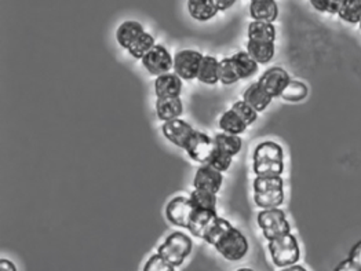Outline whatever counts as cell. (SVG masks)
<instances>
[{"mask_svg":"<svg viewBox=\"0 0 361 271\" xmlns=\"http://www.w3.org/2000/svg\"><path fill=\"white\" fill-rule=\"evenodd\" d=\"M226 260L238 262L243 259L248 252V241L243 236L240 230L232 225L218 237L212 245Z\"/></svg>","mask_w":361,"mask_h":271,"instance_id":"1","label":"cell"},{"mask_svg":"<svg viewBox=\"0 0 361 271\" xmlns=\"http://www.w3.org/2000/svg\"><path fill=\"white\" fill-rule=\"evenodd\" d=\"M192 246H193V244L189 239V236L180 233V232H176V233H171L166 239V241L159 246L157 253L164 260H167L170 265H173L174 267H178L183 263V260L190 255Z\"/></svg>","mask_w":361,"mask_h":271,"instance_id":"2","label":"cell"},{"mask_svg":"<svg viewBox=\"0 0 361 271\" xmlns=\"http://www.w3.org/2000/svg\"><path fill=\"white\" fill-rule=\"evenodd\" d=\"M271 260L277 267H288L300 260L301 251L297 239L290 233L268 244Z\"/></svg>","mask_w":361,"mask_h":271,"instance_id":"3","label":"cell"},{"mask_svg":"<svg viewBox=\"0 0 361 271\" xmlns=\"http://www.w3.org/2000/svg\"><path fill=\"white\" fill-rule=\"evenodd\" d=\"M257 220L268 241L280 239L291 233V226L286 218V213L279 208L259 212Z\"/></svg>","mask_w":361,"mask_h":271,"instance_id":"4","label":"cell"},{"mask_svg":"<svg viewBox=\"0 0 361 271\" xmlns=\"http://www.w3.org/2000/svg\"><path fill=\"white\" fill-rule=\"evenodd\" d=\"M204 56L196 50H180L174 56L173 69L182 80H195L197 79L200 65Z\"/></svg>","mask_w":361,"mask_h":271,"instance_id":"5","label":"cell"},{"mask_svg":"<svg viewBox=\"0 0 361 271\" xmlns=\"http://www.w3.org/2000/svg\"><path fill=\"white\" fill-rule=\"evenodd\" d=\"M144 68L151 73L152 76H161L170 73L174 58L169 53V50L161 44H154L151 51L141 60Z\"/></svg>","mask_w":361,"mask_h":271,"instance_id":"6","label":"cell"},{"mask_svg":"<svg viewBox=\"0 0 361 271\" xmlns=\"http://www.w3.org/2000/svg\"><path fill=\"white\" fill-rule=\"evenodd\" d=\"M216 146H215L214 138L211 139L207 134L195 131L186 144L185 151L193 161L200 163V164H207Z\"/></svg>","mask_w":361,"mask_h":271,"instance_id":"7","label":"cell"},{"mask_svg":"<svg viewBox=\"0 0 361 271\" xmlns=\"http://www.w3.org/2000/svg\"><path fill=\"white\" fill-rule=\"evenodd\" d=\"M193 211H195V206L192 204L190 198L178 196V197H174L167 204L166 218L171 225L188 229Z\"/></svg>","mask_w":361,"mask_h":271,"instance_id":"8","label":"cell"},{"mask_svg":"<svg viewBox=\"0 0 361 271\" xmlns=\"http://www.w3.org/2000/svg\"><path fill=\"white\" fill-rule=\"evenodd\" d=\"M290 82L291 79L288 73L280 66H273L271 69H268L258 80L259 86L267 91L271 98L281 96L283 91L286 90Z\"/></svg>","mask_w":361,"mask_h":271,"instance_id":"9","label":"cell"},{"mask_svg":"<svg viewBox=\"0 0 361 271\" xmlns=\"http://www.w3.org/2000/svg\"><path fill=\"white\" fill-rule=\"evenodd\" d=\"M161 131H163V135L173 145L178 146L180 149H185L188 141L190 139V137L196 130H193V127L189 122L176 119V120L166 121L161 127Z\"/></svg>","mask_w":361,"mask_h":271,"instance_id":"10","label":"cell"},{"mask_svg":"<svg viewBox=\"0 0 361 271\" xmlns=\"http://www.w3.org/2000/svg\"><path fill=\"white\" fill-rule=\"evenodd\" d=\"M222 183H224L222 172L214 170L209 164H203L196 171L193 186H195V189L206 190V191H211V193L216 194L221 190Z\"/></svg>","mask_w":361,"mask_h":271,"instance_id":"11","label":"cell"},{"mask_svg":"<svg viewBox=\"0 0 361 271\" xmlns=\"http://www.w3.org/2000/svg\"><path fill=\"white\" fill-rule=\"evenodd\" d=\"M182 91V79L176 73H166L156 77L154 92L157 98H177Z\"/></svg>","mask_w":361,"mask_h":271,"instance_id":"12","label":"cell"},{"mask_svg":"<svg viewBox=\"0 0 361 271\" xmlns=\"http://www.w3.org/2000/svg\"><path fill=\"white\" fill-rule=\"evenodd\" d=\"M250 15L254 21L273 24L279 17V6L276 0H254L250 6Z\"/></svg>","mask_w":361,"mask_h":271,"instance_id":"13","label":"cell"},{"mask_svg":"<svg viewBox=\"0 0 361 271\" xmlns=\"http://www.w3.org/2000/svg\"><path fill=\"white\" fill-rule=\"evenodd\" d=\"M183 112V105L180 96L177 98H157L156 99V115L161 121L180 119Z\"/></svg>","mask_w":361,"mask_h":271,"instance_id":"14","label":"cell"},{"mask_svg":"<svg viewBox=\"0 0 361 271\" xmlns=\"http://www.w3.org/2000/svg\"><path fill=\"white\" fill-rule=\"evenodd\" d=\"M218 218L216 211H209V210H200L195 207L193 215L190 218L188 230L190 232L192 236L203 239L206 230L209 229L211 223Z\"/></svg>","mask_w":361,"mask_h":271,"instance_id":"15","label":"cell"},{"mask_svg":"<svg viewBox=\"0 0 361 271\" xmlns=\"http://www.w3.org/2000/svg\"><path fill=\"white\" fill-rule=\"evenodd\" d=\"M271 95L264 90L259 83H254L251 84L247 90L243 92V101L247 102L251 108H254L258 113L264 112L271 102Z\"/></svg>","mask_w":361,"mask_h":271,"instance_id":"16","label":"cell"},{"mask_svg":"<svg viewBox=\"0 0 361 271\" xmlns=\"http://www.w3.org/2000/svg\"><path fill=\"white\" fill-rule=\"evenodd\" d=\"M186 6H188L189 15L193 20L200 23L210 21L211 18H214L219 11L214 0H188Z\"/></svg>","mask_w":361,"mask_h":271,"instance_id":"17","label":"cell"},{"mask_svg":"<svg viewBox=\"0 0 361 271\" xmlns=\"http://www.w3.org/2000/svg\"><path fill=\"white\" fill-rule=\"evenodd\" d=\"M145 32L144 27L137 21H126L116 30V39L121 47L128 50L130 46Z\"/></svg>","mask_w":361,"mask_h":271,"instance_id":"18","label":"cell"},{"mask_svg":"<svg viewBox=\"0 0 361 271\" xmlns=\"http://www.w3.org/2000/svg\"><path fill=\"white\" fill-rule=\"evenodd\" d=\"M274 43L273 42H247V53L258 63H268L274 57Z\"/></svg>","mask_w":361,"mask_h":271,"instance_id":"19","label":"cell"},{"mask_svg":"<svg viewBox=\"0 0 361 271\" xmlns=\"http://www.w3.org/2000/svg\"><path fill=\"white\" fill-rule=\"evenodd\" d=\"M284 153L279 144L267 141L259 144L254 151V163L262 161H283Z\"/></svg>","mask_w":361,"mask_h":271,"instance_id":"20","label":"cell"},{"mask_svg":"<svg viewBox=\"0 0 361 271\" xmlns=\"http://www.w3.org/2000/svg\"><path fill=\"white\" fill-rule=\"evenodd\" d=\"M233 61V65L238 70V75L240 80H245L252 77L257 70H258V62L252 60L247 51H239L233 57H231Z\"/></svg>","mask_w":361,"mask_h":271,"instance_id":"21","label":"cell"},{"mask_svg":"<svg viewBox=\"0 0 361 271\" xmlns=\"http://www.w3.org/2000/svg\"><path fill=\"white\" fill-rule=\"evenodd\" d=\"M218 66H219V61L216 60L215 57L204 56V58L202 61V65H200L197 80L200 83L209 84V86L216 84L219 82Z\"/></svg>","mask_w":361,"mask_h":271,"instance_id":"22","label":"cell"},{"mask_svg":"<svg viewBox=\"0 0 361 271\" xmlns=\"http://www.w3.org/2000/svg\"><path fill=\"white\" fill-rule=\"evenodd\" d=\"M248 40L255 42H273L276 40V28L271 23L252 21L248 25Z\"/></svg>","mask_w":361,"mask_h":271,"instance_id":"23","label":"cell"},{"mask_svg":"<svg viewBox=\"0 0 361 271\" xmlns=\"http://www.w3.org/2000/svg\"><path fill=\"white\" fill-rule=\"evenodd\" d=\"M218 125L222 130V132L232 134V135H241L248 127L244 121L241 120L240 116L238 113H235L232 109L225 112L221 116V119L218 121Z\"/></svg>","mask_w":361,"mask_h":271,"instance_id":"24","label":"cell"},{"mask_svg":"<svg viewBox=\"0 0 361 271\" xmlns=\"http://www.w3.org/2000/svg\"><path fill=\"white\" fill-rule=\"evenodd\" d=\"M254 201L262 210L279 208L284 201V191L283 189H274L264 193H254Z\"/></svg>","mask_w":361,"mask_h":271,"instance_id":"25","label":"cell"},{"mask_svg":"<svg viewBox=\"0 0 361 271\" xmlns=\"http://www.w3.org/2000/svg\"><path fill=\"white\" fill-rule=\"evenodd\" d=\"M214 142H215L216 148L226 151L231 156H236L241 151V146H243V141L239 135H232V134H226V132L216 134L214 137Z\"/></svg>","mask_w":361,"mask_h":271,"instance_id":"26","label":"cell"},{"mask_svg":"<svg viewBox=\"0 0 361 271\" xmlns=\"http://www.w3.org/2000/svg\"><path fill=\"white\" fill-rule=\"evenodd\" d=\"M192 204L196 208L200 210H209V211H216V194L206 191V190H199L195 189L190 196H189Z\"/></svg>","mask_w":361,"mask_h":271,"instance_id":"27","label":"cell"},{"mask_svg":"<svg viewBox=\"0 0 361 271\" xmlns=\"http://www.w3.org/2000/svg\"><path fill=\"white\" fill-rule=\"evenodd\" d=\"M153 46H154V39H153V36H152L151 33H148V32H144L131 46H130V49L127 50L134 58H137V60H142L149 51H151L152 49H153Z\"/></svg>","mask_w":361,"mask_h":271,"instance_id":"28","label":"cell"},{"mask_svg":"<svg viewBox=\"0 0 361 271\" xmlns=\"http://www.w3.org/2000/svg\"><path fill=\"white\" fill-rule=\"evenodd\" d=\"M338 15L349 24H360L361 0H343Z\"/></svg>","mask_w":361,"mask_h":271,"instance_id":"29","label":"cell"},{"mask_svg":"<svg viewBox=\"0 0 361 271\" xmlns=\"http://www.w3.org/2000/svg\"><path fill=\"white\" fill-rule=\"evenodd\" d=\"M218 77H219V83H222L225 86L235 84L240 80L232 58H224V60L219 61Z\"/></svg>","mask_w":361,"mask_h":271,"instance_id":"30","label":"cell"},{"mask_svg":"<svg viewBox=\"0 0 361 271\" xmlns=\"http://www.w3.org/2000/svg\"><path fill=\"white\" fill-rule=\"evenodd\" d=\"M252 171L257 177H281L284 171V163L283 161L254 163Z\"/></svg>","mask_w":361,"mask_h":271,"instance_id":"31","label":"cell"},{"mask_svg":"<svg viewBox=\"0 0 361 271\" xmlns=\"http://www.w3.org/2000/svg\"><path fill=\"white\" fill-rule=\"evenodd\" d=\"M307 86L298 80H291L286 90L283 91L281 98L288 102H300L307 96Z\"/></svg>","mask_w":361,"mask_h":271,"instance_id":"32","label":"cell"},{"mask_svg":"<svg viewBox=\"0 0 361 271\" xmlns=\"http://www.w3.org/2000/svg\"><path fill=\"white\" fill-rule=\"evenodd\" d=\"M232 161H233V156L228 154L226 151H221L219 148H215V151H212L210 160H209L207 164L212 167L214 170H216V171L224 174V172H226L231 168Z\"/></svg>","mask_w":361,"mask_h":271,"instance_id":"33","label":"cell"},{"mask_svg":"<svg viewBox=\"0 0 361 271\" xmlns=\"http://www.w3.org/2000/svg\"><path fill=\"white\" fill-rule=\"evenodd\" d=\"M229 226H231V223H229L226 219L218 216V218L211 223L210 226H209V229L206 230L203 240L207 242V244H210V245H214V242L218 240V237H219Z\"/></svg>","mask_w":361,"mask_h":271,"instance_id":"34","label":"cell"},{"mask_svg":"<svg viewBox=\"0 0 361 271\" xmlns=\"http://www.w3.org/2000/svg\"><path fill=\"white\" fill-rule=\"evenodd\" d=\"M284 182L281 177H257L254 181V193H264L274 189H283Z\"/></svg>","mask_w":361,"mask_h":271,"instance_id":"35","label":"cell"},{"mask_svg":"<svg viewBox=\"0 0 361 271\" xmlns=\"http://www.w3.org/2000/svg\"><path fill=\"white\" fill-rule=\"evenodd\" d=\"M235 113H238L241 118V120L244 121L247 125H251L254 124L257 119H258V112L251 108L247 102L244 101H238L233 103V106L231 108Z\"/></svg>","mask_w":361,"mask_h":271,"instance_id":"36","label":"cell"},{"mask_svg":"<svg viewBox=\"0 0 361 271\" xmlns=\"http://www.w3.org/2000/svg\"><path fill=\"white\" fill-rule=\"evenodd\" d=\"M342 3L343 0H310V4L313 6V8L327 14H338Z\"/></svg>","mask_w":361,"mask_h":271,"instance_id":"37","label":"cell"},{"mask_svg":"<svg viewBox=\"0 0 361 271\" xmlns=\"http://www.w3.org/2000/svg\"><path fill=\"white\" fill-rule=\"evenodd\" d=\"M142 271H176V267L164 260L159 253H154L148 259Z\"/></svg>","mask_w":361,"mask_h":271,"instance_id":"38","label":"cell"},{"mask_svg":"<svg viewBox=\"0 0 361 271\" xmlns=\"http://www.w3.org/2000/svg\"><path fill=\"white\" fill-rule=\"evenodd\" d=\"M353 263H356L361 269V241L357 242L353 245V248L349 252V258Z\"/></svg>","mask_w":361,"mask_h":271,"instance_id":"39","label":"cell"},{"mask_svg":"<svg viewBox=\"0 0 361 271\" xmlns=\"http://www.w3.org/2000/svg\"><path fill=\"white\" fill-rule=\"evenodd\" d=\"M334 271H361V269L356 263H353L350 259H346V260L341 262Z\"/></svg>","mask_w":361,"mask_h":271,"instance_id":"40","label":"cell"},{"mask_svg":"<svg viewBox=\"0 0 361 271\" xmlns=\"http://www.w3.org/2000/svg\"><path fill=\"white\" fill-rule=\"evenodd\" d=\"M236 1L238 0H214V3H215V6L218 7L219 11H225V10L231 8Z\"/></svg>","mask_w":361,"mask_h":271,"instance_id":"41","label":"cell"},{"mask_svg":"<svg viewBox=\"0 0 361 271\" xmlns=\"http://www.w3.org/2000/svg\"><path fill=\"white\" fill-rule=\"evenodd\" d=\"M0 271H17V267L14 263H11L10 260L1 259L0 260Z\"/></svg>","mask_w":361,"mask_h":271,"instance_id":"42","label":"cell"},{"mask_svg":"<svg viewBox=\"0 0 361 271\" xmlns=\"http://www.w3.org/2000/svg\"><path fill=\"white\" fill-rule=\"evenodd\" d=\"M281 271H306V269H303L302 266H297V265H293V266H288L287 269H283Z\"/></svg>","mask_w":361,"mask_h":271,"instance_id":"43","label":"cell"},{"mask_svg":"<svg viewBox=\"0 0 361 271\" xmlns=\"http://www.w3.org/2000/svg\"><path fill=\"white\" fill-rule=\"evenodd\" d=\"M236 271H254L252 269H239V270Z\"/></svg>","mask_w":361,"mask_h":271,"instance_id":"44","label":"cell"},{"mask_svg":"<svg viewBox=\"0 0 361 271\" xmlns=\"http://www.w3.org/2000/svg\"><path fill=\"white\" fill-rule=\"evenodd\" d=\"M360 28H361V21H360Z\"/></svg>","mask_w":361,"mask_h":271,"instance_id":"45","label":"cell"},{"mask_svg":"<svg viewBox=\"0 0 361 271\" xmlns=\"http://www.w3.org/2000/svg\"><path fill=\"white\" fill-rule=\"evenodd\" d=\"M251 1H254V0H251Z\"/></svg>","mask_w":361,"mask_h":271,"instance_id":"46","label":"cell"}]
</instances>
